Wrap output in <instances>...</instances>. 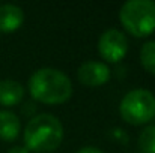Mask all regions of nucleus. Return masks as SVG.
I'll list each match as a JSON object with an SVG mask.
<instances>
[{"label":"nucleus","instance_id":"obj_1","mask_svg":"<svg viewBox=\"0 0 155 153\" xmlns=\"http://www.w3.org/2000/svg\"><path fill=\"white\" fill-rule=\"evenodd\" d=\"M29 92L42 104H63L72 95L69 77L56 68H39L29 78Z\"/></svg>","mask_w":155,"mask_h":153},{"label":"nucleus","instance_id":"obj_2","mask_svg":"<svg viewBox=\"0 0 155 153\" xmlns=\"http://www.w3.org/2000/svg\"><path fill=\"white\" fill-rule=\"evenodd\" d=\"M23 138L27 150L36 153L53 152L63 140V126L56 116L42 113L27 122Z\"/></svg>","mask_w":155,"mask_h":153},{"label":"nucleus","instance_id":"obj_3","mask_svg":"<svg viewBox=\"0 0 155 153\" xmlns=\"http://www.w3.org/2000/svg\"><path fill=\"white\" fill-rule=\"evenodd\" d=\"M119 20L124 29L136 38H146L152 35L155 32V2H125L119 11Z\"/></svg>","mask_w":155,"mask_h":153},{"label":"nucleus","instance_id":"obj_4","mask_svg":"<svg viewBox=\"0 0 155 153\" xmlns=\"http://www.w3.org/2000/svg\"><path fill=\"white\" fill-rule=\"evenodd\" d=\"M120 117L130 125H146L155 117V96L146 89L128 92L119 104Z\"/></svg>","mask_w":155,"mask_h":153},{"label":"nucleus","instance_id":"obj_5","mask_svg":"<svg viewBox=\"0 0 155 153\" xmlns=\"http://www.w3.org/2000/svg\"><path fill=\"white\" fill-rule=\"evenodd\" d=\"M100 56L108 63L120 62L128 53V39L124 32L117 29H108L100 36L98 41Z\"/></svg>","mask_w":155,"mask_h":153},{"label":"nucleus","instance_id":"obj_6","mask_svg":"<svg viewBox=\"0 0 155 153\" xmlns=\"http://www.w3.org/2000/svg\"><path fill=\"white\" fill-rule=\"evenodd\" d=\"M110 75H111L110 68L104 62H98V60H87L81 63L77 72L78 81L87 87L104 86L110 80Z\"/></svg>","mask_w":155,"mask_h":153},{"label":"nucleus","instance_id":"obj_7","mask_svg":"<svg viewBox=\"0 0 155 153\" xmlns=\"http://www.w3.org/2000/svg\"><path fill=\"white\" fill-rule=\"evenodd\" d=\"M24 12L14 3L0 5V33H11L23 26Z\"/></svg>","mask_w":155,"mask_h":153},{"label":"nucleus","instance_id":"obj_8","mask_svg":"<svg viewBox=\"0 0 155 153\" xmlns=\"http://www.w3.org/2000/svg\"><path fill=\"white\" fill-rule=\"evenodd\" d=\"M24 96V87L15 80H2L0 81V105L14 107L20 104Z\"/></svg>","mask_w":155,"mask_h":153},{"label":"nucleus","instance_id":"obj_9","mask_svg":"<svg viewBox=\"0 0 155 153\" xmlns=\"http://www.w3.org/2000/svg\"><path fill=\"white\" fill-rule=\"evenodd\" d=\"M21 123L15 113L9 110H0V138L5 141H14L20 135Z\"/></svg>","mask_w":155,"mask_h":153},{"label":"nucleus","instance_id":"obj_10","mask_svg":"<svg viewBox=\"0 0 155 153\" xmlns=\"http://www.w3.org/2000/svg\"><path fill=\"white\" fill-rule=\"evenodd\" d=\"M140 63L149 74L155 75V41H146L140 48Z\"/></svg>","mask_w":155,"mask_h":153},{"label":"nucleus","instance_id":"obj_11","mask_svg":"<svg viewBox=\"0 0 155 153\" xmlns=\"http://www.w3.org/2000/svg\"><path fill=\"white\" fill-rule=\"evenodd\" d=\"M139 147L142 153H155V125H148L140 132Z\"/></svg>","mask_w":155,"mask_h":153},{"label":"nucleus","instance_id":"obj_12","mask_svg":"<svg viewBox=\"0 0 155 153\" xmlns=\"http://www.w3.org/2000/svg\"><path fill=\"white\" fill-rule=\"evenodd\" d=\"M75 153H104L101 149L98 147H92V146H86V147H81L80 150H77Z\"/></svg>","mask_w":155,"mask_h":153},{"label":"nucleus","instance_id":"obj_13","mask_svg":"<svg viewBox=\"0 0 155 153\" xmlns=\"http://www.w3.org/2000/svg\"><path fill=\"white\" fill-rule=\"evenodd\" d=\"M6 153H29V150H27L24 146H14V147H11Z\"/></svg>","mask_w":155,"mask_h":153}]
</instances>
